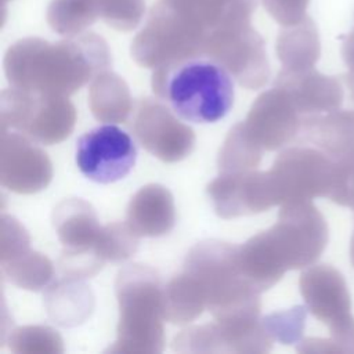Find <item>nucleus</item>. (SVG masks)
<instances>
[{"label":"nucleus","mask_w":354,"mask_h":354,"mask_svg":"<svg viewBox=\"0 0 354 354\" xmlns=\"http://www.w3.org/2000/svg\"><path fill=\"white\" fill-rule=\"evenodd\" d=\"M328 243V225L311 201L281 205L277 223L239 245L246 274L261 288H272L286 271L313 266Z\"/></svg>","instance_id":"obj_1"},{"label":"nucleus","mask_w":354,"mask_h":354,"mask_svg":"<svg viewBox=\"0 0 354 354\" xmlns=\"http://www.w3.org/2000/svg\"><path fill=\"white\" fill-rule=\"evenodd\" d=\"M152 90L178 118L194 123L223 119L234 102V83L212 55L192 54L158 68Z\"/></svg>","instance_id":"obj_2"},{"label":"nucleus","mask_w":354,"mask_h":354,"mask_svg":"<svg viewBox=\"0 0 354 354\" xmlns=\"http://www.w3.org/2000/svg\"><path fill=\"white\" fill-rule=\"evenodd\" d=\"M163 288L159 274L144 264H127L116 275L119 304L116 340L106 353H162L165 347Z\"/></svg>","instance_id":"obj_3"},{"label":"nucleus","mask_w":354,"mask_h":354,"mask_svg":"<svg viewBox=\"0 0 354 354\" xmlns=\"http://www.w3.org/2000/svg\"><path fill=\"white\" fill-rule=\"evenodd\" d=\"M236 248L228 242L207 239L188 252L184 270L203 288L206 308L217 322H242L260 317V293L242 277Z\"/></svg>","instance_id":"obj_4"},{"label":"nucleus","mask_w":354,"mask_h":354,"mask_svg":"<svg viewBox=\"0 0 354 354\" xmlns=\"http://www.w3.org/2000/svg\"><path fill=\"white\" fill-rule=\"evenodd\" d=\"M76 109L65 95L7 88L0 94V130H14L43 145L66 140L73 131Z\"/></svg>","instance_id":"obj_5"},{"label":"nucleus","mask_w":354,"mask_h":354,"mask_svg":"<svg viewBox=\"0 0 354 354\" xmlns=\"http://www.w3.org/2000/svg\"><path fill=\"white\" fill-rule=\"evenodd\" d=\"M335 162L315 147L283 149L267 170L277 205L329 195Z\"/></svg>","instance_id":"obj_6"},{"label":"nucleus","mask_w":354,"mask_h":354,"mask_svg":"<svg viewBox=\"0 0 354 354\" xmlns=\"http://www.w3.org/2000/svg\"><path fill=\"white\" fill-rule=\"evenodd\" d=\"M131 129L141 147L166 163L183 160L195 147L194 130L162 100L141 98L134 108Z\"/></svg>","instance_id":"obj_7"},{"label":"nucleus","mask_w":354,"mask_h":354,"mask_svg":"<svg viewBox=\"0 0 354 354\" xmlns=\"http://www.w3.org/2000/svg\"><path fill=\"white\" fill-rule=\"evenodd\" d=\"M137 147L133 138L115 124L98 126L79 137L76 165L91 181L111 184L134 167Z\"/></svg>","instance_id":"obj_8"},{"label":"nucleus","mask_w":354,"mask_h":354,"mask_svg":"<svg viewBox=\"0 0 354 354\" xmlns=\"http://www.w3.org/2000/svg\"><path fill=\"white\" fill-rule=\"evenodd\" d=\"M33 140L14 130H0V183L17 194H36L53 178L48 155Z\"/></svg>","instance_id":"obj_9"},{"label":"nucleus","mask_w":354,"mask_h":354,"mask_svg":"<svg viewBox=\"0 0 354 354\" xmlns=\"http://www.w3.org/2000/svg\"><path fill=\"white\" fill-rule=\"evenodd\" d=\"M213 207L221 218H235L261 213L275 206L267 171H224L206 188Z\"/></svg>","instance_id":"obj_10"},{"label":"nucleus","mask_w":354,"mask_h":354,"mask_svg":"<svg viewBox=\"0 0 354 354\" xmlns=\"http://www.w3.org/2000/svg\"><path fill=\"white\" fill-rule=\"evenodd\" d=\"M303 123L292 100L281 87L260 94L252 104L243 124L266 151H277L297 138Z\"/></svg>","instance_id":"obj_11"},{"label":"nucleus","mask_w":354,"mask_h":354,"mask_svg":"<svg viewBox=\"0 0 354 354\" xmlns=\"http://www.w3.org/2000/svg\"><path fill=\"white\" fill-rule=\"evenodd\" d=\"M307 310L328 328L351 317V299L344 277L329 264L308 266L299 279Z\"/></svg>","instance_id":"obj_12"},{"label":"nucleus","mask_w":354,"mask_h":354,"mask_svg":"<svg viewBox=\"0 0 354 354\" xmlns=\"http://www.w3.org/2000/svg\"><path fill=\"white\" fill-rule=\"evenodd\" d=\"M274 86L286 91L303 118L336 111L343 102L340 82L313 68L304 71L285 69L278 75Z\"/></svg>","instance_id":"obj_13"},{"label":"nucleus","mask_w":354,"mask_h":354,"mask_svg":"<svg viewBox=\"0 0 354 354\" xmlns=\"http://www.w3.org/2000/svg\"><path fill=\"white\" fill-rule=\"evenodd\" d=\"M335 162H354V111H332L303 118L297 136Z\"/></svg>","instance_id":"obj_14"},{"label":"nucleus","mask_w":354,"mask_h":354,"mask_svg":"<svg viewBox=\"0 0 354 354\" xmlns=\"http://www.w3.org/2000/svg\"><path fill=\"white\" fill-rule=\"evenodd\" d=\"M126 223L140 238H156L169 234L176 224L171 192L160 184L141 187L127 205Z\"/></svg>","instance_id":"obj_15"},{"label":"nucleus","mask_w":354,"mask_h":354,"mask_svg":"<svg viewBox=\"0 0 354 354\" xmlns=\"http://www.w3.org/2000/svg\"><path fill=\"white\" fill-rule=\"evenodd\" d=\"M53 225L64 250H86L94 248L101 230L94 207L80 199L61 201L53 210Z\"/></svg>","instance_id":"obj_16"},{"label":"nucleus","mask_w":354,"mask_h":354,"mask_svg":"<svg viewBox=\"0 0 354 354\" xmlns=\"http://www.w3.org/2000/svg\"><path fill=\"white\" fill-rule=\"evenodd\" d=\"M43 299L48 317L65 328L80 325L94 308L93 292L83 279L59 277L47 286Z\"/></svg>","instance_id":"obj_17"},{"label":"nucleus","mask_w":354,"mask_h":354,"mask_svg":"<svg viewBox=\"0 0 354 354\" xmlns=\"http://www.w3.org/2000/svg\"><path fill=\"white\" fill-rule=\"evenodd\" d=\"M88 106L93 116L105 123L126 122L133 111L127 84L113 73L97 76L88 88Z\"/></svg>","instance_id":"obj_18"},{"label":"nucleus","mask_w":354,"mask_h":354,"mask_svg":"<svg viewBox=\"0 0 354 354\" xmlns=\"http://www.w3.org/2000/svg\"><path fill=\"white\" fill-rule=\"evenodd\" d=\"M206 310V295L201 283L188 272L173 277L163 288L165 319L184 325Z\"/></svg>","instance_id":"obj_19"},{"label":"nucleus","mask_w":354,"mask_h":354,"mask_svg":"<svg viewBox=\"0 0 354 354\" xmlns=\"http://www.w3.org/2000/svg\"><path fill=\"white\" fill-rule=\"evenodd\" d=\"M1 274L15 286L37 292L47 286L54 275L51 260L30 249V243L0 257Z\"/></svg>","instance_id":"obj_20"},{"label":"nucleus","mask_w":354,"mask_h":354,"mask_svg":"<svg viewBox=\"0 0 354 354\" xmlns=\"http://www.w3.org/2000/svg\"><path fill=\"white\" fill-rule=\"evenodd\" d=\"M263 148L253 140L243 122L236 123L228 131L217 156V167L224 171H245L259 166Z\"/></svg>","instance_id":"obj_21"},{"label":"nucleus","mask_w":354,"mask_h":354,"mask_svg":"<svg viewBox=\"0 0 354 354\" xmlns=\"http://www.w3.org/2000/svg\"><path fill=\"white\" fill-rule=\"evenodd\" d=\"M138 238L126 221L109 223L101 227L94 242V250L104 261L120 263L137 252Z\"/></svg>","instance_id":"obj_22"},{"label":"nucleus","mask_w":354,"mask_h":354,"mask_svg":"<svg viewBox=\"0 0 354 354\" xmlns=\"http://www.w3.org/2000/svg\"><path fill=\"white\" fill-rule=\"evenodd\" d=\"M8 347L15 354L25 353H62L59 333L46 325H26L15 328L8 335Z\"/></svg>","instance_id":"obj_23"},{"label":"nucleus","mask_w":354,"mask_h":354,"mask_svg":"<svg viewBox=\"0 0 354 354\" xmlns=\"http://www.w3.org/2000/svg\"><path fill=\"white\" fill-rule=\"evenodd\" d=\"M307 307L295 306L289 310L275 311L261 317V324L267 335L282 344L297 343L304 332Z\"/></svg>","instance_id":"obj_24"},{"label":"nucleus","mask_w":354,"mask_h":354,"mask_svg":"<svg viewBox=\"0 0 354 354\" xmlns=\"http://www.w3.org/2000/svg\"><path fill=\"white\" fill-rule=\"evenodd\" d=\"M105 261L95 253L94 248L86 250H62L58 259L59 277L86 279L95 275Z\"/></svg>","instance_id":"obj_25"},{"label":"nucleus","mask_w":354,"mask_h":354,"mask_svg":"<svg viewBox=\"0 0 354 354\" xmlns=\"http://www.w3.org/2000/svg\"><path fill=\"white\" fill-rule=\"evenodd\" d=\"M319 57V41L314 29L304 32L299 41L288 46L281 53V59L289 71H304L313 68Z\"/></svg>","instance_id":"obj_26"},{"label":"nucleus","mask_w":354,"mask_h":354,"mask_svg":"<svg viewBox=\"0 0 354 354\" xmlns=\"http://www.w3.org/2000/svg\"><path fill=\"white\" fill-rule=\"evenodd\" d=\"M328 198L354 210V162H335L333 181Z\"/></svg>","instance_id":"obj_27"},{"label":"nucleus","mask_w":354,"mask_h":354,"mask_svg":"<svg viewBox=\"0 0 354 354\" xmlns=\"http://www.w3.org/2000/svg\"><path fill=\"white\" fill-rule=\"evenodd\" d=\"M342 57L348 69L346 75V82L350 88V97L351 100H354V29L343 36Z\"/></svg>","instance_id":"obj_28"},{"label":"nucleus","mask_w":354,"mask_h":354,"mask_svg":"<svg viewBox=\"0 0 354 354\" xmlns=\"http://www.w3.org/2000/svg\"><path fill=\"white\" fill-rule=\"evenodd\" d=\"M350 260H351V264L354 267V231H353V235H351V239H350Z\"/></svg>","instance_id":"obj_29"}]
</instances>
